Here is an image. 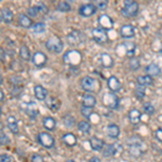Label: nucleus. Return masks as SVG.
Wrapping results in <instances>:
<instances>
[{
    "mask_svg": "<svg viewBox=\"0 0 162 162\" xmlns=\"http://www.w3.org/2000/svg\"><path fill=\"white\" fill-rule=\"evenodd\" d=\"M46 46L50 52L52 53H61L64 49V43L62 41V39L58 38L57 36H53L51 38H49L46 42Z\"/></svg>",
    "mask_w": 162,
    "mask_h": 162,
    "instance_id": "f257e3e1",
    "label": "nucleus"
},
{
    "mask_svg": "<svg viewBox=\"0 0 162 162\" xmlns=\"http://www.w3.org/2000/svg\"><path fill=\"white\" fill-rule=\"evenodd\" d=\"M121 13L126 18H133L138 13V3L133 0H127L124 1V6L121 10Z\"/></svg>",
    "mask_w": 162,
    "mask_h": 162,
    "instance_id": "f03ea898",
    "label": "nucleus"
},
{
    "mask_svg": "<svg viewBox=\"0 0 162 162\" xmlns=\"http://www.w3.org/2000/svg\"><path fill=\"white\" fill-rule=\"evenodd\" d=\"M64 62L68 65L76 66L79 65L81 60H82V56H81V53L77 50H70L68 51L67 53L64 55Z\"/></svg>",
    "mask_w": 162,
    "mask_h": 162,
    "instance_id": "7ed1b4c3",
    "label": "nucleus"
},
{
    "mask_svg": "<svg viewBox=\"0 0 162 162\" xmlns=\"http://www.w3.org/2000/svg\"><path fill=\"white\" fill-rule=\"evenodd\" d=\"M103 104L106 107H108L109 109H117L119 107V99L115 93L112 92H107L104 94L102 99Z\"/></svg>",
    "mask_w": 162,
    "mask_h": 162,
    "instance_id": "20e7f679",
    "label": "nucleus"
},
{
    "mask_svg": "<svg viewBox=\"0 0 162 162\" xmlns=\"http://www.w3.org/2000/svg\"><path fill=\"white\" fill-rule=\"evenodd\" d=\"M80 84L82 89L87 92H94V91H96V88H99V82L90 76H84L80 80Z\"/></svg>",
    "mask_w": 162,
    "mask_h": 162,
    "instance_id": "39448f33",
    "label": "nucleus"
},
{
    "mask_svg": "<svg viewBox=\"0 0 162 162\" xmlns=\"http://www.w3.org/2000/svg\"><path fill=\"white\" fill-rule=\"evenodd\" d=\"M84 41V35L80 30H73L67 35V42L69 46H79Z\"/></svg>",
    "mask_w": 162,
    "mask_h": 162,
    "instance_id": "423d86ee",
    "label": "nucleus"
},
{
    "mask_svg": "<svg viewBox=\"0 0 162 162\" xmlns=\"http://www.w3.org/2000/svg\"><path fill=\"white\" fill-rule=\"evenodd\" d=\"M92 38L96 41L100 45H104V43H107L109 38H108L107 31L104 30L102 28H94L92 30Z\"/></svg>",
    "mask_w": 162,
    "mask_h": 162,
    "instance_id": "0eeeda50",
    "label": "nucleus"
},
{
    "mask_svg": "<svg viewBox=\"0 0 162 162\" xmlns=\"http://www.w3.org/2000/svg\"><path fill=\"white\" fill-rule=\"evenodd\" d=\"M38 141L43 147L49 148V149L52 148V147L54 146V144H55L54 137L49 133H46V132H41V133L38 134Z\"/></svg>",
    "mask_w": 162,
    "mask_h": 162,
    "instance_id": "6e6552de",
    "label": "nucleus"
},
{
    "mask_svg": "<svg viewBox=\"0 0 162 162\" xmlns=\"http://www.w3.org/2000/svg\"><path fill=\"white\" fill-rule=\"evenodd\" d=\"M97 8L95 7L94 3H87V4H82L79 8V14L81 16H84V18H89L92 16L96 13Z\"/></svg>",
    "mask_w": 162,
    "mask_h": 162,
    "instance_id": "1a4fd4ad",
    "label": "nucleus"
},
{
    "mask_svg": "<svg viewBox=\"0 0 162 162\" xmlns=\"http://www.w3.org/2000/svg\"><path fill=\"white\" fill-rule=\"evenodd\" d=\"M97 22H99L100 27L102 29H104V30H110V29H112V27H114V21H112V19L110 18L109 15H107V14L100 15L99 19H97Z\"/></svg>",
    "mask_w": 162,
    "mask_h": 162,
    "instance_id": "9d476101",
    "label": "nucleus"
},
{
    "mask_svg": "<svg viewBox=\"0 0 162 162\" xmlns=\"http://www.w3.org/2000/svg\"><path fill=\"white\" fill-rule=\"evenodd\" d=\"M107 85H108L109 91L112 93L119 92V91L121 90V82H120L119 79H118L116 76H110V77L108 78Z\"/></svg>",
    "mask_w": 162,
    "mask_h": 162,
    "instance_id": "9b49d317",
    "label": "nucleus"
},
{
    "mask_svg": "<svg viewBox=\"0 0 162 162\" xmlns=\"http://www.w3.org/2000/svg\"><path fill=\"white\" fill-rule=\"evenodd\" d=\"M46 60H48L46 55L43 52H40V51H37L33 55V63L37 67H43L46 63Z\"/></svg>",
    "mask_w": 162,
    "mask_h": 162,
    "instance_id": "f8f14e48",
    "label": "nucleus"
},
{
    "mask_svg": "<svg viewBox=\"0 0 162 162\" xmlns=\"http://www.w3.org/2000/svg\"><path fill=\"white\" fill-rule=\"evenodd\" d=\"M120 36L122 38H126V39H130V38H133L135 35V28L130 24H126L120 28Z\"/></svg>",
    "mask_w": 162,
    "mask_h": 162,
    "instance_id": "ddd939ff",
    "label": "nucleus"
},
{
    "mask_svg": "<svg viewBox=\"0 0 162 162\" xmlns=\"http://www.w3.org/2000/svg\"><path fill=\"white\" fill-rule=\"evenodd\" d=\"M121 48L124 49V53L127 57H133L135 51H136V45L133 42H123L121 43Z\"/></svg>",
    "mask_w": 162,
    "mask_h": 162,
    "instance_id": "4468645a",
    "label": "nucleus"
},
{
    "mask_svg": "<svg viewBox=\"0 0 162 162\" xmlns=\"http://www.w3.org/2000/svg\"><path fill=\"white\" fill-rule=\"evenodd\" d=\"M146 73L148 76H150L151 78L157 77V76H160L161 75V68L159 67L157 64H149L148 66L146 67Z\"/></svg>",
    "mask_w": 162,
    "mask_h": 162,
    "instance_id": "2eb2a0df",
    "label": "nucleus"
},
{
    "mask_svg": "<svg viewBox=\"0 0 162 162\" xmlns=\"http://www.w3.org/2000/svg\"><path fill=\"white\" fill-rule=\"evenodd\" d=\"M34 93H35V96L40 100H45L48 97V90L46 88H43L42 85H36L34 88Z\"/></svg>",
    "mask_w": 162,
    "mask_h": 162,
    "instance_id": "dca6fc26",
    "label": "nucleus"
},
{
    "mask_svg": "<svg viewBox=\"0 0 162 162\" xmlns=\"http://www.w3.org/2000/svg\"><path fill=\"white\" fill-rule=\"evenodd\" d=\"M100 64L105 68H111L114 66V58L108 53H102L100 54Z\"/></svg>",
    "mask_w": 162,
    "mask_h": 162,
    "instance_id": "f3484780",
    "label": "nucleus"
},
{
    "mask_svg": "<svg viewBox=\"0 0 162 162\" xmlns=\"http://www.w3.org/2000/svg\"><path fill=\"white\" fill-rule=\"evenodd\" d=\"M136 81L138 85H143V87H148V85L154 84V79L148 75H141L136 78Z\"/></svg>",
    "mask_w": 162,
    "mask_h": 162,
    "instance_id": "a211bd4d",
    "label": "nucleus"
},
{
    "mask_svg": "<svg viewBox=\"0 0 162 162\" xmlns=\"http://www.w3.org/2000/svg\"><path fill=\"white\" fill-rule=\"evenodd\" d=\"M141 118H142V114L138 109H132L130 110L129 112V120L131 123L133 124H137L141 122Z\"/></svg>",
    "mask_w": 162,
    "mask_h": 162,
    "instance_id": "6ab92c4d",
    "label": "nucleus"
},
{
    "mask_svg": "<svg viewBox=\"0 0 162 162\" xmlns=\"http://www.w3.org/2000/svg\"><path fill=\"white\" fill-rule=\"evenodd\" d=\"M19 24L24 28H29L33 26V21L30 19L29 16H27L26 14L21 13L19 15Z\"/></svg>",
    "mask_w": 162,
    "mask_h": 162,
    "instance_id": "aec40b11",
    "label": "nucleus"
},
{
    "mask_svg": "<svg viewBox=\"0 0 162 162\" xmlns=\"http://www.w3.org/2000/svg\"><path fill=\"white\" fill-rule=\"evenodd\" d=\"M7 126L10 129V131L12 133H18L19 132V124H18V120L15 119V117L10 116L7 119Z\"/></svg>",
    "mask_w": 162,
    "mask_h": 162,
    "instance_id": "412c9836",
    "label": "nucleus"
},
{
    "mask_svg": "<svg viewBox=\"0 0 162 162\" xmlns=\"http://www.w3.org/2000/svg\"><path fill=\"white\" fill-rule=\"evenodd\" d=\"M90 145L93 150L102 151L103 147H104V142H103L102 139L97 138V137H92V138L90 139Z\"/></svg>",
    "mask_w": 162,
    "mask_h": 162,
    "instance_id": "4be33fe9",
    "label": "nucleus"
},
{
    "mask_svg": "<svg viewBox=\"0 0 162 162\" xmlns=\"http://www.w3.org/2000/svg\"><path fill=\"white\" fill-rule=\"evenodd\" d=\"M95 104H96V99H95L94 95L85 94L84 96H83V106L93 108L95 106Z\"/></svg>",
    "mask_w": 162,
    "mask_h": 162,
    "instance_id": "5701e85b",
    "label": "nucleus"
},
{
    "mask_svg": "<svg viewBox=\"0 0 162 162\" xmlns=\"http://www.w3.org/2000/svg\"><path fill=\"white\" fill-rule=\"evenodd\" d=\"M129 153L132 157H134V158H138V157L143 154V149L141 148V146H139L137 143L136 144H132L131 146H130Z\"/></svg>",
    "mask_w": 162,
    "mask_h": 162,
    "instance_id": "b1692460",
    "label": "nucleus"
},
{
    "mask_svg": "<svg viewBox=\"0 0 162 162\" xmlns=\"http://www.w3.org/2000/svg\"><path fill=\"white\" fill-rule=\"evenodd\" d=\"M25 111L29 116H36L38 115V107L35 102H29L28 104H25Z\"/></svg>",
    "mask_w": 162,
    "mask_h": 162,
    "instance_id": "393cba45",
    "label": "nucleus"
},
{
    "mask_svg": "<svg viewBox=\"0 0 162 162\" xmlns=\"http://www.w3.org/2000/svg\"><path fill=\"white\" fill-rule=\"evenodd\" d=\"M107 134L109 135L110 137H114V138H117L120 135V127L117 126V124H109L107 127Z\"/></svg>",
    "mask_w": 162,
    "mask_h": 162,
    "instance_id": "a878e982",
    "label": "nucleus"
},
{
    "mask_svg": "<svg viewBox=\"0 0 162 162\" xmlns=\"http://www.w3.org/2000/svg\"><path fill=\"white\" fill-rule=\"evenodd\" d=\"M63 142L65 143L67 146H75L77 144V138L76 136L72 133H67L63 136Z\"/></svg>",
    "mask_w": 162,
    "mask_h": 162,
    "instance_id": "bb28decb",
    "label": "nucleus"
},
{
    "mask_svg": "<svg viewBox=\"0 0 162 162\" xmlns=\"http://www.w3.org/2000/svg\"><path fill=\"white\" fill-rule=\"evenodd\" d=\"M1 19L6 22L7 24H10L13 21V13L10 9H3L1 11Z\"/></svg>",
    "mask_w": 162,
    "mask_h": 162,
    "instance_id": "cd10ccee",
    "label": "nucleus"
},
{
    "mask_svg": "<svg viewBox=\"0 0 162 162\" xmlns=\"http://www.w3.org/2000/svg\"><path fill=\"white\" fill-rule=\"evenodd\" d=\"M43 127H45L46 130L52 131V130L55 129V127H56L55 120H54L52 117H46L45 119H43Z\"/></svg>",
    "mask_w": 162,
    "mask_h": 162,
    "instance_id": "c85d7f7f",
    "label": "nucleus"
},
{
    "mask_svg": "<svg viewBox=\"0 0 162 162\" xmlns=\"http://www.w3.org/2000/svg\"><path fill=\"white\" fill-rule=\"evenodd\" d=\"M19 56H21L22 60L24 61H29L30 60V52H29V49L26 46H22L19 48Z\"/></svg>",
    "mask_w": 162,
    "mask_h": 162,
    "instance_id": "c756f323",
    "label": "nucleus"
},
{
    "mask_svg": "<svg viewBox=\"0 0 162 162\" xmlns=\"http://www.w3.org/2000/svg\"><path fill=\"white\" fill-rule=\"evenodd\" d=\"M46 105L53 111H56L57 109H60V100L54 99V97H50V100H46Z\"/></svg>",
    "mask_w": 162,
    "mask_h": 162,
    "instance_id": "7c9ffc66",
    "label": "nucleus"
},
{
    "mask_svg": "<svg viewBox=\"0 0 162 162\" xmlns=\"http://www.w3.org/2000/svg\"><path fill=\"white\" fill-rule=\"evenodd\" d=\"M116 154V148H115V145H108L106 148L103 150V156L105 158H110V157H114Z\"/></svg>",
    "mask_w": 162,
    "mask_h": 162,
    "instance_id": "2f4dec72",
    "label": "nucleus"
},
{
    "mask_svg": "<svg viewBox=\"0 0 162 162\" xmlns=\"http://www.w3.org/2000/svg\"><path fill=\"white\" fill-rule=\"evenodd\" d=\"M78 129H79V131H81L82 133H89L90 130H91V124L89 123L88 121H80L79 124H78Z\"/></svg>",
    "mask_w": 162,
    "mask_h": 162,
    "instance_id": "473e14b6",
    "label": "nucleus"
},
{
    "mask_svg": "<svg viewBox=\"0 0 162 162\" xmlns=\"http://www.w3.org/2000/svg\"><path fill=\"white\" fill-rule=\"evenodd\" d=\"M135 95L139 100L144 99L145 95H146V88L143 87V85H137L136 89H135Z\"/></svg>",
    "mask_w": 162,
    "mask_h": 162,
    "instance_id": "72a5a7b5",
    "label": "nucleus"
},
{
    "mask_svg": "<svg viewBox=\"0 0 162 162\" xmlns=\"http://www.w3.org/2000/svg\"><path fill=\"white\" fill-rule=\"evenodd\" d=\"M31 28H33V31H34V33H36V34H41V33H43V31L46 30V25H45L43 23H41V22H39V23L34 24Z\"/></svg>",
    "mask_w": 162,
    "mask_h": 162,
    "instance_id": "f704fd0d",
    "label": "nucleus"
},
{
    "mask_svg": "<svg viewBox=\"0 0 162 162\" xmlns=\"http://www.w3.org/2000/svg\"><path fill=\"white\" fill-rule=\"evenodd\" d=\"M143 109L147 115H149V116H153L154 114V111H156V110H154V107L150 104V103H145L143 105Z\"/></svg>",
    "mask_w": 162,
    "mask_h": 162,
    "instance_id": "c9c22d12",
    "label": "nucleus"
},
{
    "mask_svg": "<svg viewBox=\"0 0 162 162\" xmlns=\"http://www.w3.org/2000/svg\"><path fill=\"white\" fill-rule=\"evenodd\" d=\"M57 10L61 12H68L70 11V4L66 1H61L57 4Z\"/></svg>",
    "mask_w": 162,
    "mask_h": 162,
    "instance_id": "e433bc0d",
    "label": "nucleus"
},
{
    "mask_svg": "<svg viewBox=\"0 0 162 162\" xmlns=\"http://www.w3.org/2000/svg\"><path fill=\"white\" fill-rule=\"evenodd\" d=\"M129 66L132 70H137L141 67V63H139V61L137 60V58H131V61H130L129 63Z\"/></svg>",
    "mask_w": 162,
    "mask_h": 162,
    "instance_id": "4c0bfd02",
    "label": "nucleus"
},
{
    "mask_svg": "<svg viewBox=\"0 0 162 162\" xmlns=\"http://www.w3.org/2000/svg\"><path fill=\"white\" fill-rule=\"evenodd\" d=\"M81 114H82L85 118H90L91 114H92V108L82 106L81 107Z\"/></svg>",
    "mask_w": 162,
    "mask_h": 162,
    "instance_id": "58836bf2",
    "label": "nucleus"
},
{
    "mask_svg": "<svg viewBox=\"0 0 162 162\" xmlns=\"http://www.w3.org/2000/svg\"><path fill=\"white\" fill-rule=\"evenodd\" d=\"M73 122H75V119H73V117L67 116V117L64 118V124H65L66 127H73V124H75V123H73Z\"/></svg>",
    "mask_w": 162,
    "mask_h": 162,
    "instance_id": "ea45409f",
    "label": "nucleus"
},
{
    "mask_svg": "<svg viewBox=\"0 0 162 162\" xmlns=\"http://www.w3.org/2000/svg\"><path fill=\"white\" fill-rule=\"evenodd\" d=\"M38 10H37L36 7H33V8H28L27 10V14H28L29 18H36L38 15Z\"/></svg>",
    "mask_w": 162,
    "mask_h": 162,
    "instance_id": "a19ab883",
    "label": "nucleus"
},
{
    "mask_svg": "<svg viewBox=\"0 0 162 162\" xmlns=\"http://www.w3.org/2000/svg\"><path fill=\"white\" fill-rule=\"evenodd\" d=\"M95 7H96L97 9H100V10H105L108 4V1L107 0H105V1H100V0H97V1H95Z\"/></svg>",
    "mask_w": 162,
    "mask_h": 162,
    "instance_id": "79ce46f5",
    "label": "nucleus"
},
{
    "mask_svg": "<svg viewBox=\"0 0 162 162\" xmlns=\"http://www.w3.org/2000/svg\"><path fill=\"white\" fill-rule=\"evenodd\" d=\"M37 10H38L39 13H42V14H46V12H48V8H46V6L45 3H38L37 6H35Z\"/></svg>",
    "mask_w": 162,
    "mask_h": 162,
    "instance_id": "37998d69",
    "label": "nucleus"
},
{
    "mask_svg": "<svg viewBox=\"0 0 162 162\" xmlns=\"http://www.w3.org/2000/svg\"><path fill=\"white\" fill-rule=\"evenodd\" d=\"M0 144H1V145H8V144H10V139H9L8 135L3 134V133L0 134Z\"/></svg>",
    "mask_w": 162,
    "mask_h": 162,
    "instance_id": "c03bdc74",
    "label": "nucleus"
},
{
    "mask_svg": "<svg viewBox=\"0 0 162 162\" xmlns=\"http://www.w3.org/2000/svg\"><path fill=\"white\" fill-rule=\"evenodd\" d=\"M31 162H45V160H43V158L40 154H33V157H31Z\"/></svg>",
    "mask_w": 162,
    "mask_h": 162,
    "instance_id": "a18cd8bd",
    "label": "nucleus"
},
{
    "mask_svg": "<svg viewBox=\"0 0 162 162\" xmlns=\"http://www.w3.org/2000/svg\"><path fill=\"white\" fill-rule=\"evenodd\" d=\"M0 162H11V158L8 154H1L0 156Z\"/></svg>",
    "mask_w": 162,
    "mask_h": 162,
    "instance_id": "49530a36",
    "label": "nucleus"
},
{
    "mask_svg": "<svg viewBox=\"0 0 162 162\" xmlns=\"http://www.w3.org/2000/svg\"><path fill=\"white\" fill-rule=\"evenodd\" d=\"M154 135H156V138L158 139V141L162 142V129H158L156 131V133H154Z\"/></svg>",
    "mask_w": 162,
    "mask_h": 162,
    "instance_id": "de8ad7c7",
    "label": "nucleus"
},
{
    "mask_svg": "<svg viewBox=\"0 0 162 162\" xmlns=\"http://www.w3.org/2000/svg\"><path fill=\"white\" fill-rule=\"evenodd\" d=\"M89 162H102V161H100V159L99 158V157H93V158L90 159Z\"/></svg>",
    "mask_w": 162,
    "mask_h": 162,
    "instance_id": "09e8293b",
    "label": "nucleus"
},
{
    "mask_svg": "<svg viewBox=\"0 0 162 162\" xmlns=\"http://www.w3.org/2000/svg\"><path fill=\"white\" fill-rule=\"evenodd\" d=\"M3 100H4V94H3V92L0 90V102H2Z\"/></svg>",
    "mask_w": 162,
    "mask_h": 162,
    "instance_id": "8fccbe9b",
    "label": "nucleus"
},
{
    "mask_svg": "<svg viewBox=\"0 0 162 162\" xmlns=\"http://www.w3.org/2000/svg\"><path fill=\"white\" fill-rule=\"evenodd\" d=\"M2 130H3V124H2L1 122H0V133L2 132Z\"/></svg>",
    "mask_w": 162,
    "mask_h": 162,
    "instance_id": "3c124183",
    "label": "nucleus"
},
{
    "mask_svg": "<svg viewBox=\"0 0 162 162\" xmlns=\"http://www.w3.org/2000/svg\"><path fill=\"white\" fill-rule=\"evenodd\" d=\"M1 83H2V76L0 75V85H1Z\"/></svg>",
    "mask_w": 162,
    "mask_h": 162,
    "instance_id": "603ef678",
    "label": "nucleus"
},
{
    "mask_svg": "<svg viewBox=\"0 0 162 162\" xmlns=\"http://www.w3.org/2000/svg\"><path fill=\"white\" fill-rule=\"evenodd\" d=\"M66 162H75L73 160H68V161H66Z\"/></svg>",
    "mask_w": 162,
    "mask_h": 162,
    "instance_id": "864d4df0",
    "label": "nucleus"
},
{
    "mask_svg": "<svg viewBox=\"0 0 162 162\" xmlns=\"http://www.w3.org/2000/svg\"><path fill=\"white\" fill-rule=\"evenodd\" d=\"M1 21H2V19H1V16H0V23H1Z\"/></svg>",
    "mask_w": 162,
    "mask_h": 162,
    "instance_id": "5fc2aeb1",
    "label": "nucleus"
},
{
    "mask_svg": "<svg viewBox=\"0 0 162 162\" xmlns=\"http://www.w3.org/2000/svg\"><path fill=\"white\" fill-rule=\"evenodd\" d=\"M0 115H1V108H0Z\"/></svg>",
    "mask_w": 162,
    "mask_h": 162,
    "instance_id": "6e6d98bb",
    "label": "nucleus"
}]
</instances>
